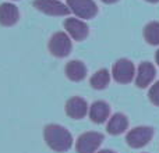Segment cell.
Segmentation results:
<instances>
[{
	"label": "cell",
	"mask_w": 159,
	"mask_h": 153,
	"mask_svg": "<svg viewBox=\"0 0 159 153\" xmlns=\"http://www.w3.org/2000/svg\"><path fill=\"white\" fill-rule=\"evenodd\" d=\"M66 76L73 82H80L87 76V67L82 61L80 60H71L67 63L66 68H64Z\"/></svg>",
	"instance_id": "cell-13"
},
{
	"label": "cell",
	"mask_w": 159,
	"mask_h": 153,
	"mask_svg": "<svg viewBox=\"0 0 159 153\" xmlns=\"http://www.w3.org/2000/svg\"><path fill=\"white\" fill-rule=\"evenodd\" d=\"M155 61H157V64L159 66V49H158V52L155 53Z\"/></svg>",
	"instance_id": "cell-20"
},
{
	"label": "cell",
	"mask_w": 159,
	"mask_h": 153,
	"mask_svg": "<svg viewBox=\"0 0 159 153\" xmlns=\"http://www.w3.org/2000/svg\"><path fill=\"white\" fill-rule=\"evenodd\" d=\"M64 29L67 35L74 41H84L89 33V28L84 21L78 18H67L64 21Z\"/></svg>",
	"instance_id": "cell-8"
},
{
	"label": "cell",
	"mask_w": 159,
	"mask_h": 153,
	"mask_svg": "<svg viewBox=\"0 0 159 153\" xmlns=\"http://www.w3.org/2000/svg\"><path fill=\"white\" fill-rule=\"evenodd\" d=\"M135 67L129 59H120L113 64L112 75L119 84H130L135 76Z\"/></svg>",
	"instance_id": "cell-5"
},
{
	"label": "cell",
	"mask_w": 159,
	"mask_h": 153,
	"mask_svg": "<svg viewBox=\"0 0 159 153\" xmlns=\"http://www.w3.org/2000/svg\"><path fill=\"white\" fill-rule=\"evenodd\" d=\"M152 137H154V128L151 127H135V128L130 129L126 135V142L130 148L133 149H140L144 148L151 142Z\"/></svg>",
	"instance_id": "cell-3"
},
{
	"label": "cell",
	"mask_w": 159,
	"mask_h": 153,
	"mask_svg": "<svg viewBox=\"0 0 159 153\" xmlns=\"http://www.w3.org/2000/svg\"><path fill=\"white\" fill-rule=\"evenodd\" d=\"M145 2H148V3H158L159 0H145Z\"/></svg>",
	"instance_id": "cell-21"
},
{
	"label": "cell",
	"mask_w": 159,
	"mask_h": 153,
	"mask_svg": "<svg viewBox=\"0 0 159 153\" xmlns=\"http://www.w3.org/2000/svg\"><path fill=\"white\" fill-rule=\"evenodd\" d=\"M64 109H66V114L70 118H74V120H81L89 111V106H88L87 100H84L82 98H78V96L69 99Z\"/></svg>",
	"instance_id": "cell-10"
},
{
	"label": "cell",
	"mask_w": 159,
	"mask_h": 153,
	"mask_svg": "<svg viewBox=\"0 0 159 153\" xmlns=\"http://www.w3.org/2000/svg\"><path fill=\"white\" fill-rule=\"evenodd\" d=\"M110 114V106L103 100H96L91 104L89 107V118L92 123L102 124L109 118Z\"/></svg>",
	"instance_id": "cell-12"
},
{
	"label": "cell",
	"mask_w": 159,
	"mask_h": 153,
	"mask_svg": "<svg viewBox=\"0 0 159 153\" xmlns=\"http://www.w3.org/2000/svg\"><path fill=\"white\" fill-rule=\"evenodd\" d=\"M103 135L101 132L88 131L78 137L75 143V151L77 153H96L98 148L102 145Z\"/></svg>",
	"instance_id": "cell-4"
},
{
	"label": "cell",
	"mask_w": 159,
	"mask_h": 153,
	"mask_svg": "<svg viewBox=\"0 0 159 153\" xmlns=\"http://www.w3.org/2000/svg\"><path fill=\"white\" fill-rule=\"evenodd\" d=\"M34 7L38 11L48 15H67L70 13V8L67 4H63L59 0H34Z\"/></svg>",
	"instance_id": "cell-7"
},
{
	"label": "cell",
	"mask_w": 159,
	"mask_h": 153,
	"mask_svg": "<svg viewBox=\"0 0 159 153\" xmlns=\"http://www.w3.org/2000/svg\"><path fill=\"white\" fill-rule=\"evenodd\" d=\"M148 98L151 100L152 104L159 107V81H157L151 88H149V92H148Z\"/></svg>",
	"instance_id": "cell-17"
},
{
	"label": "cell",
	"mask_w": 159,
	"mask_h": 153,
	"mask_svg": "<svg viewBox=\"0 0 159 153\" xmlns=\"http://www.w3.org/2000/svg\"><path fill=\"white\" fill-rule=\"evenodd\" d=\"M96 153H116V152L110 151V149H103V151H99V152H96Z\"/></svg>",
	"instance_id": "cell-19"
},
{
	"label": "cell",
	"mask_w": 159,
	"mask_h": 153,
	"mask_svg": "<svg viewBox=\"0 0 159 153\" xmlns=\"http://www.w3.org/2000/svg\"><path fill=\"white\" fill-rule=\"evenodd\" d=\"M20 20V11L13 3H2L0 4V25L13 27Z\"/></svg>",
	"instance_id": "cell-11"
},
{
	"label": "cell",
	"mask_w": 159,
	"mask_h": 153,
	"mask_svg": "<svg viewBox=\"0 0 159 153\" xmlns=\"http://www.w3.org/2000/svg\"><path fill=\"white\" fill-rule=\"evenodd\" d=\"M102 2H103L105 4H113V3L119 2V0H102Z\"/></svg>",
	"instance_id": "cell-18"
},
{
	"label": "cell",
	"mask_w": 159,
	"mask_h": 153,
	"mask_svg": "<svg viewBox=\"0 0 159 153\" xmlns=\"http://www.w3.org/2000/svg\"><path fill=\"white\" fill-rule=\"evenodd\" d=\"M144 39L152 46L159 45V22L151 21L144 27Z\"/></svg>",
	"instance_id": "cell-16"
},
{
	"label": "cell",
	"mask_w": 159,
	"mask_h": 153,
	"mask_svg": "<svg viewBox=\"0 0 159 153\" xmlns=\"http://www.w3.org/2000/svg\"><path fill=\"white\" fill-rule=\"evenodd\" d=\"M110 82V72L107 71L106 68H102V70H98L89 79V84L93 89L96 90H102L109 85Z\"/></svg>",
	"instance_id": "cell-15"
},
{
	"label": "cell",
	"mask_w": 159,
	"mask_h": 153,
	"mask_svg": "<svg viewBox=\"0 0 159 153\" xmlns=\"http://www.w3.org/2000/svg\"><path fill=\"white\" fill-rule=\"evenodd\" d=\"M67 6L70 11L82 20H91L98 14V6L93 0H67Z\"/></svg>",
	"instance_id": "cell-6"
},
{
	"label": "cell",
	"mask_w": 159,
	"mask_h": 153,
	"mask_svg": "<svg viewBox=\"0 0 159 153\" xmlns=\"http://www.w3.org/2000/svg\"><path fill=\"white\" fill-rule=\"evenodd\" d=\"M155 75H157V70H155L154 64L149 61H143L138 66L137 74H135V85L141 89L148 88L154 81Z\"/></svg>",
	"instance_id": "cell-9"
},
{
	"label": "cell",
	"mask_w": 159,
	"mask_h": 153,
	"mask_svg": "<svg viewBox=\"0 0 159 153\" xmlns=\"http://www.w3.org/2000/svg\"><path fill=\"white\" fill-rule=\"evenodd\" d=\"M48 49H49L50 55L55 56L57 59H63L71 53L73 45L71 39L66 32H56L50 36L49 43H48Z\"/></svg>",
	"instance_id": "cell-2"
},
{
	"label": "cell",
	"mask_w": 159,
	"mask_h": 153,
	"mask_svg": "<svg viewBox=\"0 0 159 153\" xmlns=\"http://www.w3.org/2000/svg\"><path fill=\"white\" fill-rule=\"evenodd\" d=\"M129 127V120L127 117L123 114V113H116L112 117L109 118L106 125V131L109 132L110 135H120L123 134L124 131Z\"/></svg>",
	"instance_id": "cell-14"
},
{
	"label": "cell",
	"mask_w": 159,
	"mask_h": 153,
	"mask_svg": "<svg viewBox=\"0 0 159 153\" xmlns=\"http://www.w3.org/2000/svg\"><path fill=\"white\" fill-rule=\"evenodd\" d=\"M43 138L46 145L53 152L63 153L73 146V137L67 128L59 124H48L43 129Z\"/></svg>",
	"instance_id": "cell-1"
}]
</instances>
